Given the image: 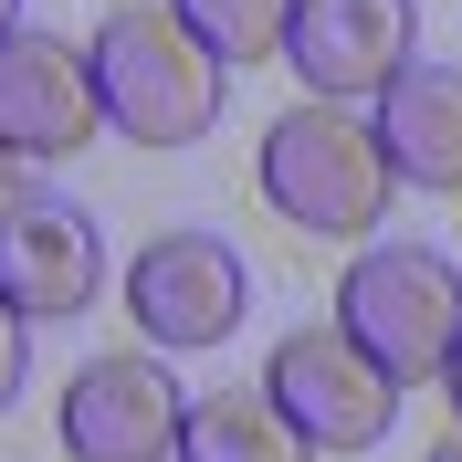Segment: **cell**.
<instances>
[{"mask_svg":"<svg viewBox=\"0 0 462 462\" xmlns=\"http://www.w3.org/2000/svg\"><path fill=\"white\" fill-rule=\"evenodd\" d=\"M95 106H106L116 137L137 147H189L210 137V116H221V63L200 53V32L179 22L169 0H126L95 22Z\"/></svg>","mask_w":462,"mask_h":462,"instance_id":"obj_1","label":"cell"},{"mask_svg":"<svg viewBox=\"0 0 462 462\" xmlns=\"http://www.w3.org/2000/svg\"><path fill=\"white\" fill-rule=\"evenodd\" d=\"M389 147H378V126L357 106H337V95H316V106H294L263 126V200L284 210L294 231H316V242H357V231H378V210H389Z\"/></svg>","mask_w":462,"mask_h":462,"instance_id":"obj_2","label":"cell"},{"mask_svg":"<svg viewBox=\"0 0 462 462\" xmlns=\"http://www.w3.org/2000/svg\"><path fill=\"white\" fill-rule=\"evenodd\" d=\"M337 326L400 389L441 378L452 346H462V273H452V253H431V242H368V253L346 263V284H337Z\"/></svg>","mask_w":462,"mask_h":462,"instance_id":"obj_3","label":"cell"},{"mask_svg":"<svg viewBox=\"0 0 462 462\" xmlns=\"http://www.w3.org/2000/svg\"><path fill=\"white\" fill-rule=\"evenodd\" d=\"M263 389H273V410H284L316 452H368V441L400 420V378L378 368L346 326H294V337L273 346Z\"/></svg>","mask_w":462,"mask_h":462,"instance_id":"obj_4","label":"cell"},{"mask_svg":"<svg viewBox=\"0 0 462 462\" xmlns=\"http://www.w3.org/2000/svg\"><path fill=\"white\" fill-rule=\"evenodd\" d=\"M106 126L95 106V53L63 32H11L0 42V158L11 169H53Z\"/></svg>","mask_w":462,"mask_h":462,"instance_id":"obj_5","label":"cell"},{"mask_svg":"<svg viewBox=\"0 0 462 462\" xmlns=\"http://www.w3.org/2000/svg\"><path fill=\"white\" fill-rule=\"evenodd\" d=\"M242 253L221 231H158L137 263H126V316L147 326V346H221L242 326Z\"/></svg>","mask_w":462,"mask_h":462,"instance_id":"obj_6","label":"cell"},{"mask_svg":"<svg viewBox=\"0 0 462 462\" xmlns=\"http://www.w3.org/2000/svg\"><path fill=\"white\" fill-rule=\"evenodd\" d=\"M189 389H169L158 357H95L63 389V452L74 462H169Z\"/></svg>","mask_w":462,"mask_h":462,"instance_id":"obj_7","label":"cell"},{"mask_svg":"<svg viewBox=\"0 0 462 462\" xmlns=\"http://www.w3.org/2000/svg\"><path fill=\"white\" fill-rule=\"evenodd\" d=\"M410 32H420V0H294L284 22V63L316 95H378L410 63Z\"/></svg>","mask_w":462,"mask_h":462,"instance_id":"obj_8","label":"cell"},{"mask_svg":"<svg viewBox=\"0 0 462 462\" xmlns=\"http://www.w3.org/2000/svg\"><path fill=\"white\" fill-rule=\"evenodd\" d=\"M95 273H106V253H95V221L74 200H0V305L22 326L85 316Z\"/></svg>","mask_w":462,"mask_h":462,"instance_id":"obj_9","label":"cell"},{"mask_svg":"<svg viewBox=\"0 0 462 462\" xmlns=\"http://www.w3.org/2000/svg\"><path fill=\"white\" fill-rule=\"evenodd\" d=\"M378 147L410 189H462V63H400L378 85Z\"/></svg>","mask_w":462,"mask_h":462,"instance_id":"obj_10","label":"cell"},{"mask_svg":"<svg viewBox=\"0 0 462 462\" xmlns=\"http://www.w3.org/2000/svg\"><path fill=\"white\" fill-rule=\"evenodd\" d=\"M179 462H316V441L273 410V389H210L179 410Z\"/></svg>","mask_w":462,"mask_h":462,"instance_id":"obj_11","label":"cell"},{"mask_svg":"<svg viewBox=\"0 0 462 462\" xmlns=\"http://www.w3.org/2000/svg\"><path fill=\"white\" fill-rule=\"evenodd\" d=\"M169 11L200 32L210 63H273L284 53V22H294V0H169Z\"/></svg>","mask_w":462,"mask_h":462,"instance_id":"obj_12","label":"cell"},{"mask_svg":"<svg viewBox=\"0 0 462 462\" xmlns=\"http://www.w3.org/2000/svg\"><path fill=\"white\" fill-rule=\"evenodd\" d=\"M22 357H32V337H22V316L0 305V410L22 400Z\"/></svg>","mask_w":462,"mask_h":462,"instance_id":"obj_13","label":"cell"},{"mask_svg":"<svg viewBox=\"0 0 462 462\" xmlns=\"http://www.w3.org/2000/svg\"><path fill=\"white\" fill-rule=\"evenodd\" d=\"M441 389H452V410H462V346H452V368H441Z\"/></svg>","mask_w":462,"mask_h":462,"instance_id":"obj_14","label":"cell"},{"mask_svg":"<svg viewBox=\"0 0 462 462\" xmlns=\"http://www.w3.org/2000/svg\"><path fill=\"white\" fill-rule=\"evenodd\" d=\"M11 32H22V0H0V42H11Z\"/></svg>","mask_w":462,"mask_h":462,"instance_id":"obj_15","label":"cell"},{"mask_svg":"<svg viewBox=\"0 0 462 462\" xmlns=\"http://www.w3.org/2000/svg\"><path fill=\"white\" fill-rule=\"evenodd\" d=\"M431 462H462V431H452V441H431Z\"/></svg>","mask_w":462,"mask_h":462,"instance_id":"obj_16","label":"cell"}]
</instances>
